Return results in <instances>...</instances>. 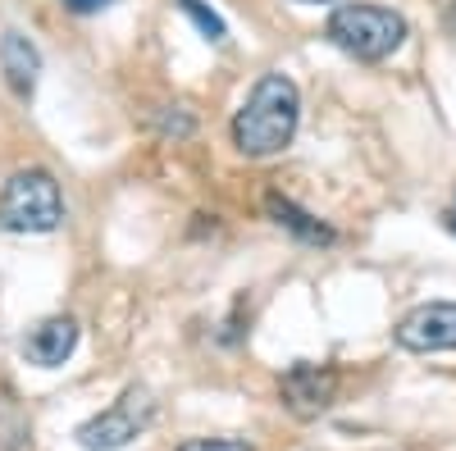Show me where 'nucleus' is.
Returning <instances> with one entry per match:
<instances>
[{
    "label": "nucleus",
    "instance_id": "nucleus-1",
    "mask_svg": "<svg viewBox=\"0 0 456 451\" xmlns=\"http://www.w3.org/2000/svg\"><path fill=\"white\" fill-rule=\"evenodd\" d=\"M301 119V92L288 73H265L251 87V96L242 101V109L233 115V146L247 160H265L279 156L292 141Z\"/></svg>",
    "mask_w": 456,
    "mask_h": 451
},
{
    "label": "nucleus",
    "instance_id": "nucleus-2",
    "mask_svg": "<svg viewBox=\"0 0 456 451\" xmlns=\"http://www.w3.org/2000/svg\"><path fill=\"white\" fill-rule=\"evenodd\" d=\"M324 36L347 51L352 60H365V64H379L402 51L406 42V19L397 10H384V5H338L329 14V28Z\"/></svg>",
    "mask_w": 456,
    "mask_h": 451
},
{
    "label": "nucleus",
    "instance_id": "nucleus-3",
    "mask_svg": "<svg viewBox=\"0 0 456 451\" xmlns=\"http://www.w3.org/2000/svg\"><path fill=\"white\" fill-rule=\"evenodd\" d=\"M64 219V197L60 182L46 169H23L5 182L0 192V223L10 233H51Z\"/></svg>",
    "mask_w": 456,
    "mask_h": 451
},
{
    "label": "nucleus",
    "instance_id": "nucleus-4",
    "mask_svg": "<svg viewBox=\"0 0 456 451\" xmlns=\"http://www.w3.org/2000/svg\"><path fill=\"white\" fill-rule=\"evenodd\" d=\"M151 420H156V401H151V392L146 388H128L110 410L92 415L73 438H78V447H87V451H119L137 433H146Z\"/></svg>",
    "mask_w": 456,
    "mask_h": 451
},
{
    "label": "nucleus",
    "instance_id": "nucleus-5",
    "mask_svg": "<svg viewBox=\"0 0 456 451\" xmlns=\"http://www.w3.org/2000/svg\"><path fill=\"white\" fill-rule=\"evenodd\" d=\"M397 347L415 356L456 351V301H429V306H415L411 315H402Z\"/></svg>",
    "mask_w": 456,
    "mask_h": 451
},
{
    "label": "nucleus",
    "instance_id": "nucleus-6",
    "mask_svg": "<svg viewBox=\"0 0 456 451\" xmlns=\"http://www.w3.org/2000/svg\"><path fill=\"white\" fill-rule=\"evenodd\" d=\"M279 392H283V401H288L292 415H301V420H315V415H324V410L333 406V397H338V374H333L329 365L297 360V365L283 374Z\"/></svg>",
    "mask_w": 456,
    "mask_h": 451
},
{
    "label": "nucleus",
    "instance_id": "nucleus-7",
    "mask_svg": "<svg viewBox=\"0 0 456 451\" xmlns=\"http://www.w3.org/2000/svg\"><path fill=\"white\" fill-rule=\"evenodd\" d=\"M73 347H78V324H73L69 315H51V319H42L23 337V356L32 365H42V369L64 365L73 356Z\"/></svg>",
    "mask_w": 456,
    "mask_h": 451
},
{
    "label": "nucleus",
    "instance_id": "nucleus-8",
    "mask_svg": "<svg viewBox=\"0 0 456 451\" xmlns=\"http://www.w3.org/2000/svg\"><path fill=\"white\" fill-rule=\"evenodd\" d=\"M0 68H5V78L19 96H32L37 73H42V55H37V46L23 32H5L0 36Z\"/></svg>",
    "mask_w": 456,
    "mask_h": 451
},
{
    "label": "nucleus",
    "instance_id": "nucleus-9",
    "mask_svg": "<svg viewBox=\"0 0 456 451\" xmlns=\"http://www.w3.org/2000/svg\"><path fill=\"white\" fill-rule=\"evenodd\" d=\"M265 210H270V219L279 223V229H288V233L301 238V242H311V246H329V242H333V229H329V223H320L315 214H306L301 205H292V201L279 197V192L265 197Z\"/></svg>",
    "mask_w": 456,
    "mask_h": 451
},
{
    "label": "nucleus",
    "instance_id": "nucleus-10",
    "mask_svg": "<svg viewBox=\"0 0 456 451\" xmlns=\"http://www.w3.org/2000/svg\"><path fill=\"white\" fill-rule=\"evenodd\" d=\"M178 10H183L187 19H192V23L201 28V36H206V42H224V36H228V28H224V19H219L215 10H206V5H201V0H178Z\"/></svg>",
    "mask_w": 456,
    "mask_h": 451
},
{
    "label": "nucleus",
    "instance_id": "nucleus-11",
    "mask_svg": "<svg viewBox=\"0 0 456 451\" xmlns=\"http://www.w3.org/2000/svg\"><path fill=\"white\" fill-rule=\"evenodd\" d=\"M178 451H251V442H238V438H192V442H183Z\"/></svg>",
    "mask_w": 456,
    "mask_h": 451
},
{
    "label": "nucleus",
    "instance_id": "nucleus-12",
    "mask_svg": "<svg viewBox=\"0 0 456 451\" xmlns=\"http://www.w3.org/2000/svg\"><path fill=\"white\" fill-rule=\"evenodd\" d=\"M69 10H78V14H101V10H110L114 0H64Z\"/></svg>",
    "mask_w": 456,
    "mask_h": 451
},
{
    "label": "nucleus",
    "instance_id": "nucleus-13",
    "mask_svg": "<svg viewBox=\"0 0 456 451\" xmlns=\"http://www.w3.org/2000/svg\"><path fill=\"white\" fill-rule=\"evenodd\" d=\"M447 32L456 36V0H452V5H447Z\"/></svg>",
    "mask_w": 456,
    "mask_h": 451
},
{
    "label": "nucleus",
    "instance_id": "nucleus-14",
    "mask_svg": "<svg viewBox=\"0 0 456 451\" xmlns=\"http://www.w3.org/2000/svg\"><path fill=\"white\" fill-rule=\"evenodd\" d=\"M443 223H447L452 233H456V210H447V214H443Z\"/></svg>",
    "mask_w": 456,
    "mask_h": 451
},
{
    "label": "nucleus",
    "instance_id": "nucleus-15",
    "mask_svg": "<svg viewBox=\"0 0 456 451\" xmlns=\"http://www.w3.org/2000/svg\"><path fill=\"white\" fill-rule=\"evenodd\" d=\"M297 5H324V0H297Z\"/></svg>",
    "mask_w": 456,
    "mask_h": 451
}]
</instances>
